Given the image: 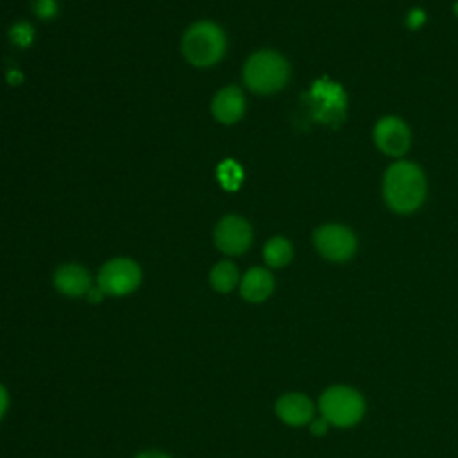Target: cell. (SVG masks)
<instances>
[{
  "label": "cell",
  "instance_id": "obj_1",
  "mask_svg": "<svg viewBox=\"0 0 458 458\" xmlns=\"http://www.w3.org/2000/svg\"><path fill=\"white\" fill-rule=\"evenodd\" d=\"M383 195L394 211H415L426 197V179L422 170L408 161L394 163L385 174Z\"/></svg>",
  "mask_w": 458,
  "mask_h": 458
},
{
  "label": "cell",
  "instance_id": "obj_2",
  "mask_svg": "<svg viewBox=\"0 0 458 458\" xmlns=\"http://www.w3.org/2000/svg\"><path fill=\"white\" fill-rule=\"evenodd\" d=\"M225 48L227 41L224 30L209 20L190 25L181 41L184 59L197 68L215 66L224 57Z\"/></svg>",
  "mask_w": 458,
  "mask_h": 458
},
{
  "label": "cell",
  "instance_id": "obj_3",
  "mask_svg": "<svg viewBox=\"0 0 458 458\" xmlns=\"http://www.w3.org/2000/svg\"><path fill=\"white\" fill-rule=\"evenodd\" d=\"M290 77L286 59L274 50L254 52L243 66L245 86L259 95H270L284 88Z\"/></svg>",
  "mask_w": 458,
  "mask_h": 458
},
{
  "label": "cell",
  "instance_id": "obj_4",
  "mask_svg": "<svg viewBox=\"0 0 458 458\" xmlns=\"http://www.w3.org/2000/svg\"><path fill=\"white\" fill-rule=\"evenodd\" d=\"M322 417L338 428L354 426L365 411V401L360 392L351 386H329L318 399Z\"/></svg>",
  "mask_w": 458,
  "mask_h": 458
},
{
  "label": "cell",
  "instance_id": "obj_5",
  "mask_svg": "<svg viewBox=\"0 0 458 458\" xmlns=\"http://www.w3.org/2000/svg\"><path fill=\"white\" fill-rule=\"evenodd\" d=\"M141 283V268L129 258H113L106 261L97 276V286L113 297L132 293Z\"/></svg>",
  "mask_w": 458,
  "mask_h": 458
},
{
  "label": "cell",
  "instance_id": "obj_6",
  "mask_svg": "<svg viewBox=\"0 0 458 458\" xmlns=\"http://www.w3.org/2000/svg\"><path fill=\"white\" fill-rule=\"evenodd\" d=\"M213 238L220 252L227 256H240L252 243V227L245 218L238 215H227L218 220Z\"/></svg>",
  "mask_w": 458,
  "mask_h": 458
},
{
  "label": "cell",
  "instance_id": "obj_7",
  "mask_svg": "<svg viewBox=\"0 0 458 458\" xmlns=\"http://www.w3.org/2000/svg\"><path fill=\"white\" fill-rule=\"evenodd\" d=\"M313 242L317 250L331 261H345L356 250V236L351 229L338 224L318 227L313 234Z\"/></svg>",
  "mask_w": 458,
  "mask_h": 458
},
{
  "label": "cell",
  "instance_id": "obj_8",
  "mask_svg": "<svg viewBox=\"0 0 458 458\" xmlns=\"http://www.w3.org/2000/svg\"><path fill=\"white\" fill-rule=\"evenodd\" d=\"M377 148L388 156H403L410 147V131L401 118L385 116L374 127Z\"/></svg>",
  "mask_w": 458,
  "mask_h": 458
},
{
  "label": "cell",
  "instance_id": "obj_9",
  "mask_svg": "<svg viewBox=\"0 0 458 458\" xmlns=\"http://www.w3.org/2000/svg\"><path fill=\"white\" fill-rule=\"evenodd\" d=\"M245 113V97L238 86H225L211 100V114L224 125L236 123Z\"/></svg>",
  "mask_w": 458,
  "mask_h": 458
},
{
  "label": "cell",
  "instance_id": "obj_10",
  "mask_svg": "<svg viewBox=\"0 0 458 458\" xmlns=\"http://www.w3.org/2000/svg\"><path fill=\"white\" fill-rule=\"evenodd\" d=\"M54 286L66 297H82L91 290V276L79 263H64L54 272Z\"/></svg>",
  "mask_w": 458,
  "mask_h": 458
},
{
  "label": "cell",
  "instance_id": "obj_11",
  "mask_svg": "<svg viewBox=\"0 0 458 458\" xmlns=\"http://www.w3.org/2000/svg\"><path fill=\"white\" fill-rule=\"evenodd\" d=\"M276 415L288 426H302L313 419V403L304 394L290 392L276 401Z\"/></svg>",
  "mask_w": 458,
  "mask_h": 458
},
{
  "label": "cell",
  "instance_id": "obj_12",
  "mask_svg": "<svg viewBox=\"0 0 458 458\" xmlns=\"http://www.w3.org/2000/svg\"><path fill=\"white\" fill-rule=\"evenodd\" d=\"M274 290V277L263 267H254L240 279V293L249 302H263Z\"/></svg>",
  "mask_w": 458,
  "mask_h": 458
},
{
  "label": "cell",
  "instance_id": "obj_13",
  "mask_svg": "<svg viewBox=\"0 0 458 458\" xmlns=\"http://www.w3.org/2000/svg\"><path fill=\"white\" fill-rule=\"evenodd\" d=\"M315 97L322 98V109L318 111V116L324 122H338L345 114V95L340 89V86L331 84V82H318L317 88L313 89Z\"/></svg>",
  "mask_w": 458,
  "mask_h": 458
},
{
  "label": "cell",
  "instance_id": "obj_14",
  "mask_svg": "<svg viewBox=\"0 0 458 458\" xmlns=\"http://www.w3.org/2000/svg\"><path fill=\"white\" fill-rule=\"evenodd\" d=\"M240 283V274L234 263L218 261L209 272V284L218 293H229Z\"/></svg>",
  "mask_w": 458,
  "mask_h": 458
},
{
  "label": "cell",
  "instance_id": "obj_15",
  "mask_svg": "<svg viewBox=\"0 0 458 458\" xmlns=\"http://www.w3.org/2000/svg\"><path fill=\"white\" fill-rule=\"evenodd\" d=\"M292 243L283 236H272L263 247V259L272 268H281L292 259Z\"/></svg>",
  "mask_w": 458,
  "mask_h": 458
},
{
  "label": "cell",
  "instance_id": "obj_16",
  "mask_svg": "<svg viewBox=\"0 0 458 458\" xmlns=\"http://www.w3.org/2000/svg\"><path fill=\"white\" fill-rule=\"evenodd\" d=\"M243 179V172L236 161H224L218 166V181L225 190H238L240 182Z\"/></svg>",
  "mask_w": 458,
  "mask_h": 458
},
{
  "label": "cell",
  "instance_id": "obj_17",
  "mask_svg": "<svg viewBox=\"0 0 458 458\" xmlns=\"http://www.w3.org/2000/svg\"><path fill=\"white\" fill-rule=\"evenodd\" d=\"M9 36H11V41L16 43L18 47H27V45H30V41H32L34 30H32V27H30L29 23H16V25L11 29Z\"/></svg>",
  "mask_w": 458,
  "mask_h": 458
},
{
  "label": "cell",
  "instance_id": "obj_18",
  "mask_svg": "<svg viewBox=\"0 0 458 458\" xmlns=\"http://www.w3.org/2000/svg\"><path fill=\"white\" fill-rule=\"evenodd\" d=\"M32 11L41 20H50L57 14V0H32Z\"/></svg>",
  "mask_w": 458,
  "mask_h": 458
},
{
  "label": "cell",
  "instance_id": "obj_19",
  "mask_svg": "<svg viewBox=\"0 0 458 458\" xmlns=\"http://www.w3.org/2000/svg\"><path fill=\"white\" fill-rule=\"evenodd\" d=\"M408 25L411 27V29H417V27H420L424 21H426V14H424V11H420V9H413L410 14H408Z\"/></svg>",
  "mask_w": 458,
  "mask_h": 458
},
{
  "label": "cell",
  "instance_id": "obj_20",
  "mask_svg": "<svg viewBox=\"0 0 458 458\" xmlns=\"http://www.w3.org/2000/svg\"><path fill=\"white\" fill-rule=\"evenodd\" d=\"M327 424H329V422H327L324 417H318V419H315V420L311 422L310 429H311L313 435H324V433L327 431Z\"/></svg>",
  "mask_w": 458,
  "mask_h": 458
},
{
  "label": "cell",
  "instance_id": "obj_21",
  "mask_svg": "<svg viewBox=\"0 0 458 458\" xmlns=\"http://www.w3.org/2000/svg\"><path fill=\"white\" fill-rule=\"evenodd\" d=\"M7 406H9V394H7L5 386L0 383V419L4 417Z\"/></svg>",
  "mask_w": 458,
  "mask_h": 458
},
{
  "label": "cell",
  "instance_id": "obj_22",
  "mask_svg": "<svg viewBox=\"0 0 458 458\" xmlns=\"http://www.w3.org/2000/svg\"><path fill=\"white\" fill-rule=\"evenodd\" d=\"M86 295H88V301H89V302H100L106 293H104L98 286H91V290H89Z\"/></svg>",
  "mask_w": 458,
  "mask_h": 458
},
{
  "label": "cell",
  "instance_id": "obj_23",
  "mask_svg": "<svg viewBox=\"0 0 458 458\" xmlns=\"http://www.w3.org/2000/svg\"><path fill=\"white\" fill-rule=\"evenodd\" d=\"M136 458H170V456L161 451H145V453H140Z\"/></svg>",
  "mask_w": 458,
  "mask_h": 458
},
{
  "label": "cell",
  "instance_id": "obj_24",
  "mask_svg": "<svg viewBox=\"0 0 458 458\" xmlns=\"http://www.w3.org/2000/svg\"><path fill=\"white\" fill-rule=\"evenodd\" d=\"M454 11H456V14H458V4H456V9H454Z\"/></svg>",
  "mask_w": 458,
  "mask_h": 458
}]
</instances>
